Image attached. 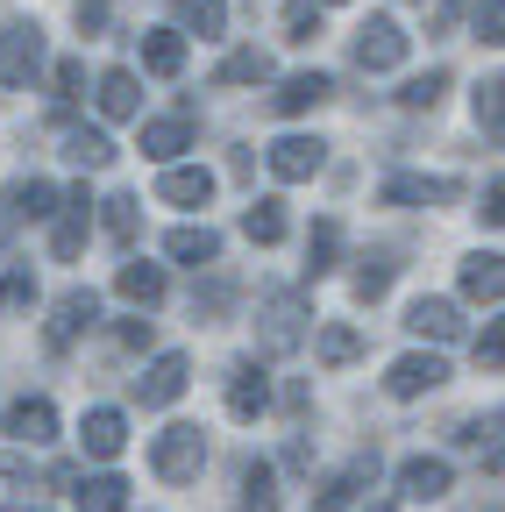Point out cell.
<instances>
[{"instance_id": "ee69618b", "label": "cell", "mask_w": 505, "mask_h": 512, "mask_svg": "<svg viewBox=\"0 0 505 512\" xmlns=\"http://www.w3.org/2000/svg\"><path fill=\"white\" fill-rule=\"evenodd\" d=\"M470 8H477V0H434V15H427V36H449V29H456Z\"/></svg>"}, {"instance_id": "f35d334b", "label": "cell", "mask_w": 505, "mask_h": 512, "mask_svg": "<svg viewBox=\"0 0 505 512\" xmlns=\"http://www.w3.org/2000/svg\"><path fill=\"white\" fill-rule=\"evenodd\" d=\"M178 15L193 22L200 36H221V29H228V8H221V0H178Z\"/></svg>"}, {"instance_id": "4dcf8cb0", "label": "cell", "mask_w": 505, "mask_h": 512, "mask_svg": "<svg viewBox=\"0 0 505 512\" xmlns=\"http://www.w3.org/2000/svg\"><path fill=\"white\" fill-rule=\"evenodd\" d=\"M235 512H278V470L271 463H242V498Z\"/></svg>"}, {"instance_id": "4316f807", "label": "cell", "mask_w": 505, "mask_h": 512, "mask_svg": "<svg viewBox=\"0 0 505 512\" xmlns=\"http://www.w3.org/2000/svg\"><path fill=\"white\" fill-rule=\"evenodd\" d=\"M392 278H399V256H392V249H370L363 264H356V278H349V285H356V299H363V306H377V299L392 292Z\"/></svg>"}, {"instance_id": "8fae6325", "label": "cell", "mask_w": 505, "mask_h": 512, "mask_svg": "<svg viewBox=\"0 0 505 512\" xmlns=\"http://www.w3.org/2000/svg\"><path fill=\"white\" fill-rule=\"evenodd\" d=\"M143 157H157V164H171L178 150H193V107H178V114H157V121H143V143H136Z\"/></svg>"}, {"instance_id": "9c48e42d", "label": "cell", "mask_w": 505, "mask_h": 512, "mask_svg": "<svg viewBox=\"0 0 505 512\" xmlns=\"http://www.w3.org/2000/svg\"><path fill=\"white\" fill-rule=\"evenodd\" d=\"M441 384H449V363H441V356H399L385 370V392L392 399H420V392H441Z\"/></svg>"}, {"instance_id": "ffe728a7", "label": "cell", "mask_w": 505, "mask_h": 512, "mask_svg": "<svg viewBox=\"0 0 505 512\" xmlns=\"http://www.w3.org/2000/svg\"><path fill=\"white\" fill-rule=\"evenodd\" d=\"M164 256L171 264H193V271H207V264H221V235L200 221V228H171L164 235Z\"/></svg>"}, {"instance_id": "836d02e7", "label": "cell", "mask_w": 505, "mask_h": 512, "mask_svg": "<svg viewBox=\"0 0 505 512\" xmlns=\"http://www.w3.org/2000/svg\"><path fill=\"white\" fill-rule=\"evenodd\" d=\"M257 79H271L264 50H235V57H221V72H214V86H257Z\"/></svg>"}, {"instance_id": "484cf974", "label": "cell", "mask_w": 505, "mask_h": 512, "mask_svg": "<svg viewBox=\"0 0 505 512\" xmlns=\"http://www.w3.org/2000/svg\"><path fill=\"white\" fill-rule=\"evenodd\" d=\"M242 235L257 242V249H278V242L292 235V221H285V200H249V214H242Z\"/></svg>"}, {"instance_id": "f907efd6", "label": "cell", "mask_w": 505, "mask_h": 512, "mask_svg": "<svg viewBox=\"0 0 505 512\" xmlns=\"http://www.w3.org/2000/svg\"><path fill=\"white\" fill-rule=\"evenodd\" d=\"M0 512H43V505H0Z\"/></svg>"}, {"instance_id": "ba28073f", "label": "cell", "mask_w": 505, "mask_h": 512, "mask_svg": "<svg viewBox=\"0 0 505 512\" xmlns=\"http://www.w3.org/2000/svg\"><path fill=\"white\" fill-rule=\"evenodd\" d=\"M449 484H456L449 456H413V463H399V498H413V505L449 498Z\"/></svg>"}, {"instance_id": "d6a6232c", "label": "cell", "mask_w": 505, "mask_h": 512, "mask_svg": "<svg viewBox=\"0 0 505 512\" xmlns=\"http://www.w3.org/2000/svg\"><path fill=\"white\" fill-rule=\"evenodd\" d=\"M79 512H129V484H121L114 470L107 477H86L79 484Z\"/></svg>"}, {"instance_id": "8992f818", "label": "cell", "mask_w": 505, "mask_h": 512, "mask_svg": "<svg viewBox=\"0 0 505 512\" xmlns=\"http://www.w3.org/2000/svg\"><path fill=\"white\" fill-rule=\"evenodd\" d=\"M185 377H193V363H185L178 349H164V356L136 377V406H178V399H185Z\"/></svg>"}, {"instance_id": "74e56055", "label": "cell", "mask_w": 505, "mask_h": 512, "mask_svg": "<svg viewBox=\"0 0 505 512\" xmlns=\"http://www.w3.org/2000/svg\"><path fill=\"white\" fill-rule=\"evenodd\" d=\"M285 36H292V43H313V36H321V0H285Z\"/></svg>"}, {"instance_id": "f5cc1de1", "label": "cell", "mask_w": 505, "mask_h": 512, "mask_svg": "<svg viewBox=\"0 0 505 512\" xmlns=\"http://www.w3.org/2000/svg\"><path fill=\"white\" fill-rule=\"evenodd\" d=\"M470 512H498V505H470Z\"/></svg>"}, {"instance_id": "30bf717a", "label": "cell", "mask_w": 505, "mask_h": 512, "mask_svg": "<svg viewBox=\"0 0 505 512\" xmlns=\"http://www.w3.org/2000/svg\"><path fill=\"white\" fill-rule=\"evenodd\" d=\"M449 200H463L456 178H413V171L385 178V207H449Z\"/></svg>"}, {"instance_id": "f1b7e54d", "label": "cell", "mask_w": 505, "mask_h": 512, "mask_svg": "<svg viewBox=\"0 0 505 512\" xmlns=\"http://www.w3.org/2000/svg\"><path fill=\"white\" fill-rule=\"evenodd\" d=\"M342 264V221H313L306 228V278H328Z\"/></svg>"}, {"instance_id": "ab89813d", "label": "cell", "mask_w": 505, "mask_h": 512, "mask_svg": "<svg viewBox=\"0 0 505 512\" xmlns=\"http://www.w3.org/2000/svg\"><path fill=\"white\" fill-rule=\"evenodd\" d=\"M498 427H505V413H477V420H456V427H449V441H456V448H484Z\"/></svg>"}, {"instance_id": "e575fe53", "label": "cell", "mask_w": 505, "mask_h": 512, "mask_svg": "<svg viewBox=\"0 0 505 512\" xmlns=\"http://www.w3.org/2000/svg\"><path fill=\"white\" fill-rule=\"evenodd\" d=\"M356 356H363V335L349 328V320H328V328H321V363L342 370V363H356Z\"/></svg>"}, {"instance_id": "1f68e13d", "label": "cell", "mask_w": 505, "mask_h": 512, "mask_svg": "<svg viewBox=\"0 0 505 512\" xmlns=\"http://www.w3.org/2000/svg\"><path fill=\"white\" fill-rule=\"evenodd\" d=\"M100 228L129 249L136 242V228H143V200H129V192H114V200H100Z\"/></svg>"}, {"instance_id": "b9f144b4", "label": "cell", "mask_w": 505, "mask_h": 512, "mask_svg": "<svg viewBox=\"0 0 505 512\" xmlns=\"http://www.w3.org/2000/svg\"><path fill=\"white\" fill-rule=\"evenodd\" d=\"M107 15H114V0H72L79 36H107Z\"/></svg>"}, {"instance_id": "cb8c5ba5", "label": "cell", "mask_w": 505, "mask_h": 512, "mask_svg": "<svg viewBox=\"0 0 505 512\" xmlns=\"http://www.w3.org/2000/svg\"><path fill=\"white\" fill-rule=\"evenodd\" d=\"M114 292L129 299L136 313H150V306H164V271L157 264H121L114 271Z\"/></svg>"}, {"instance_id": "7bdbcfd3", "label": "cell", "mask_w": 505, "mask_h": 512, "mask_svg": "<svg viewBox=\"0 0 505 512\" xmlns=\"http://www.w3.org/2000/svg\"><path fill=\"white\" fill-rule=\"evenodd\" d=\"M477 43H484V50H505V0L477 8Z\"/></svg>"}, {"instance_id": "bcb514c9", "label": "cell", "mask_w": 505, "mask_h": 512, "mask_svg": "<svg viewBox=\"0 0 505 512\" xmlns=\"http://www.w3.org/2000/svg\"><path fill=\"white\" fill-rule=\"evenodd\" d=\"M0 306H36V278L29 271H8V278H0Z\"/></svg>"}, {"instance_id": "d590c367", "label": "cell", "mask_w": 505, "mask_h": 512, "mask_svg": "<svg viewBox=\"0 0 505 512\" xmlns=\"http://www.w3.org/2000/svg\"><path fill=\"white\" fill-rule=\"evenodd\" d=\"M441 93H449V72H420V79H406V86H399V107L434 114V107H441Z\"/></svg>"}, {"instance_id": "8d00e7d4", "label": "cell", "mask_w": 505, "mask_h": 512, "mask_svg": "<svg viewBox=\"0 0 505 512\" xmlns=\"http://www.w3.org/2000/svg\"><path fill=\"white\" fill-rule=\"evenodd\" d=\"M228 306H235V278H228V271H214V278L193 292V320H221Z\"/></svg>"}, {"instance_id": "ac0fdd59", "label": "cell", "mask_w": 505, "mask_h": 512, "mask_svg": "<svg viewBox=\"0 0 505 512\" xmlns=\"http://www.w3.org/2000/svg\"><path fill=\"white\" fill-rule=\"evenodd\" d=\"M8 434H15L22 448L57 441V406H50V399H15V406H8Z\"/></svg>"}, {"instance_id": "7402d4cb", "label": "cell", "mask_w": 505, "mask_h": 512, "mask_svg": "<svg viewBox=\"0 0 505 512\" xmlns=\"http://www.w3.org/2000/svg\"><path fill=\"white\" fill-rule=\"evenodd\" d=\"M100 114H107V121H136V114H143L136 72H121V64H114V72H100Z\"/></svg>"}, {"instance_id": "2e32d148", "label": "cell", "mask_w": 505, "mask_h": 512, "mask_svg": "<svg viewBox=\"0 0 505 512\" xmlns=\"http://www.w3.org/2000/svg\"><path fill=\"white\" fill-rule=\"evenodd\" d=\"M228 413H235V420H264V413H271V377H264L257 363H235V370H228Z\"/></svg>"}, {"instance_id": "7a4b0ae2", "label": "cell", "mask_w": 505, "mask_h": 512, "mask_svg": "<svg viewBox=\"0 0 505 512\" xmlns=\"http://www.w3.org/2000/svg\"><path fill=\"white\" fill-rule=\"evenodd\" d=\"M150 470H157L164 484H193V477L207 470V434H200V427H185V420L164 427L157 448H150Z\"/></svg>"}, {"instance_id": "7dc6e473", "label": "cell", "mask_w": 505, "mask_h": 512, "mask_svg": "<svg viewBox=\"0 0 505 512\" xmlns=\"http://www.w3.org/2000/svg\"><path fill=\"white\" fill-rule=\"evenodd\" d=\"M114 342H121V349H150V342H157V320H143V313H136V320H121Z\"/></svg>"}, {"instance_id": "83f0119b", "label": "cell", "mask_w": 505, "mask_h": 512, "mask_svg": "<svg viewBox=\"0 0 505 512\" xmlns=\"http://www.w3.org/2000/svg\"><path fill=\"white\" fill-rule=\"evenodd\" d=\"M57 207H65V192L43 185V178H22V185L8 192V214H15V221H50Z\"/></svg>"}, {"instance_id": "44dd1931", "label": "cell", "mask_w": 505, "mask_h": 512, "mask_svg": "<svg viewBox=\"0 0 505 512\" xmlns=\"http://www.w3.org/2000/svg\"><path fill=\"white\" fill-rule=\"evenodd\" d=\"M470 107H477V136H484L491 150H505V72H491V79H477V93H470Z\"/></svg>"}, {"instance_id": "5bb4252c", "label": "cell", "mask_w": 505, "mask_h": 512, "mask_svg": "<svg viewBox=\"0 0 505 512\" xmlns=\"http://www.w3.org/2000/svg\"><path fill=\"white\" fill-rule=\"evenodd\" d=\"M79 441H86V456H93V463H114L121 448H129V420H121L114 406H93V413L79 420Z\"/></svg>"}, {"instance_id": "603a6c76", "label": "cell", "mask_w": 505, "mask_h": 512, "mask_svg": "<svg viewBox=\"0 0 505 512\" xmlns=\"http://www.w3.org/2000/svg\"><path fill=\"white\" fill-rule=\"evenodd\" d=\"M328 93H335V79H328V72H292V79L278 86V100H271V107H278V114H313Z\"/></svg>"}, {"instance_id": "277c9868", "label": "cell", "mask_w": 505, "mask_h": 512, "mask_svg": "<svg viewBox=\"0 0 505 512\" xmlns=\"http://www.w3.org/2000/svg\"><path fill=\"white\" fill-rule=\"evenodd\" d=\"M356 64H363V72H399V64H406V29L392 15H370L356 29Z\"/></svg>"}, {"instance_id": "681fc988", "label": "cell", "mask_w": 505, "mask_h": 512, "mask_svg": "<svg viewBox=\"0 0 505 512\" xmlns=\"http://www.w3.org/2000/svg\"><path fill=\"white\" fill-rule=\"evenodd\" d=\"M484 477H505V441H491V448H484Z\"/></svg>"}, {"instance_id": "c3c4849f", "label": "cell", "mask_w": 505, "mask_h": 512, "mask_svg": "<svg viewBox=\"0 0 505 512\" xmlns=\"http://www.w3.org/2000/svg\"><path fill=\"white\" fill-rule=\"evenodd\" d=\"M477 214H484L491 228H505V178H498V185H484V207H477Z\"/></svg>"}, {"instance_id": "db71d44e", "label": "cell", "mask_w": 505, "mask_h": 512, "mask_svg": "<svg viewBox=\"0 0 505 512\" xmlns=\"http://www.w3.org/2000/svg\"><path fill=\"white\" fill-rule=\"evenodd\" d=\"M370 512H392V505H370Z\"/></svg>"}, {"instance_id": "6da1fadb", "label": "cell", "mask_w": 505, "mask_h": 512, "mask_svg": "<svg viewBox=\"0 0 505 512\" xmlns=\"http://www.w3.org/2000/svg\"><path fill=\"white\" fill-rule=\"evenodd\" d=\"M306 320H313L306 292H264L257 299V349L264 356H292L306 342Z\"/></svg>"}, {"instance_id": "f6af8a7d", "label": "cell", "mask_w": 505, "mask_h": 512, "mask_svg": "<svg viewBox=\"0 0 505 512\" xmlns=\"http://www.w3.org/2000/svg\"><path fill=\"white\" fill-rule=\"evenodd\" d=\"M477 363L484 370H505V320H491V328L477 335Z\"/></svg>"}, {"instance_id": "5b68a950", "label": "cell", "mask_w": 505, "mask_h": 512, "mask_svg": "<svg viewBox=\"0 0 505 512\" xmlns=\"http://www.w3.org/2000/svg\"><path fill=\"white\" fill-rule=\"evenodd\" d=\"M264 164H271V178H285V185H306L313 171L328 164V143H321V136H278V143L264 150Z\"/></svg>"}, {"instance_id": "816d5d0a", "label": "cell", "mask_w": 505, "mask_h": 512, "mask_svg": "<svg viewBox=\"0 0 505 512\" xmlns=\"http://www.w3.org/2000/svg\"><path fill=\"white\" fill-rule=\"evenodd\" d=\"M8 221H15V214H0V242H8Z\"/></svg>"}, {"instance_id": "7c38bea8", "label": "cell", "mask_w": 505, "mask_h": 512, "mask_svg": "<svg viewBox=\"0 0 505 512\" xmlns=\"http://www.w3.org/2000/svg\"><path fill=\"white\" fill-rule=\"evenodd\" d=\"M86 228H93V192H86V185H72V192H65V221L50 228V249H57V264H72V256L86 249Z\"/></svg>"}, {"instance_id": "9a60e30c", "label": "cell", "mask_w": 505, "mask_h": 512, "mask_svg": "<svg viewBox=\"0 0 505 512\" xmlns=\"http://www.w3.org/2000/svg\"><path fill=\"white\" fill-rule=\"evenodd\" d=\"M406 328L427 342H463V306L456 299H413L406 306Z\"/></svg>"}, {"instance_id": "f546056e", "label": "cell", "mask_w": 505, "mask_h": 512, "mask_svg": "<svg viewBox=\"0 0 505 512\" xmlns=\"http://www.w3.org/2000/svg\"><path fill=\"white\" fill-rule=\"evenodd\" d=\"M143 72H157V79H178L185 72V36L178 29H150L143 36Z\"/></svg>"}, {"instance_id": "e0dca14e", "label": "cell", "mask_w": 505, "mask_h": 512, "mask_svg": "<svg viewBox=\"0 0 505 512\" xmlns=\"http://www.w3.org/2000/svg\"><path fill=\"white\" fill-rule=\"evenodd\" d=\"M157 200H164V207H207V200H214V171H200V164L164 171V178H157Z\"/></svg>"}, {"instance_id": "60d3db41", "label": "cell", "mask_w": 505, "mask_h": 512, "mask_svg": "<svg viewBox=\"0 0 505 512\" xmlns=\"http://www.w3.org/2000/svg\"><path fill=\"white\" fill-rule=\"evenodd\" d=\"M50 86H57V100H65V107H72V100H86V64H79V57H65V64L50 72Z\"/></svg>"}, {"instance_id": "d6986e66", "label": "cell", "mask_w": 505, "mask_h": 512, "mask_svg": "<svg viewBox=\"0 0 505 512\" xmlns=\"http://www.w3.org/2000/svg\"><path fill=\"white\" fill-rule=\"evenodd\" d=\"M463 299H477V306H498L505 299V256H491V249L463 256Z\"/></svg>"}, {"instance_id": "52a82bcc", "label": "cell", "mask_w": 505, "mask_h": 512, "mask_svg": "<svg viewBox=\"0 0 505 512\" xmlns=\"http://www.w3.org/2000/svg\"><path fill=\"white\" fill-rule=\"evenodd\" d=\"M93 320H100V299H93L86 285H72L65 299L50 306V349H72V342L93 328Z\"/></svg>"}, {"instance_id": "3957f363", "label": "cell", "mask_w": 505, "mask_h": 512, "mask_svg": "<svg viewBox=\"0 0 505 512\" xmlns=\"http://www.w3.org/2000/svg\"><path fill=\"white\" fill-rule=\"evenodd\" d=\"M43 72V29L36 22H8L0 29V86H29Z\"/></svg>"}, {"instance_id": "d4e9b609", "label": "cell", "mask_w": 505, "mask_h": 512, "mask_svg": "<svg viewBox=\"0 0 505 512\" xmlns=\"http://www.w3.org/2000/svg\"><path fill=\"white\" fill-rule=\"evenodd\" d=\"M57 157H72L86 171H107L114 164V143L100 136V128H57Z\"/></svg>"}, {"instance_id": "4fadbf2b", "label": "cell", "mask_w": 505, "mask_h": 512, "mask_svg": "<svg viewBox=\"0 0 505 512\" xmlns=\"http://www.w3.org/2000/svg\"><path fill=\"white\" fill-rule=\"evenodd\" d=\"M377 477V448H370V456H356L349 470H335L321 491H313V512H349L356 498H363V484Z\"/></svg>"}]
</instances>
